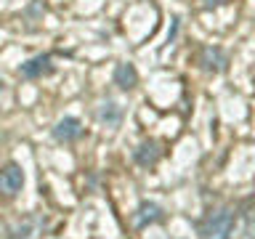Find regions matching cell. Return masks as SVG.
<instances>
[{"label": "cell", "instance_id": "4", "mask_svg": "<svg viewBox=\"0 0 255 239\" xmlns=\"http://www.w3.org/2000/svg\"><path fill=\"white\" fill-rule=\"evenodd\" d=\"M80 135H83V122H80L77 117H64L53 127V138L61 141V143H72V141H77Z\"/></svg>", "mask_w": 255, "mask_h": 239}, {"label": "cell", "instance_id": "10", "mask_svg": "<svg viewBox=\"0 0 255 239\" xmlns=\"http://www.w3.org/2000/svg\"><path fill=\"white\" fill-rule=\"evenodd\" d=\"M221 3H229V0H202V5H205V8H210V5H221Z\"/></svg>", "mask_w": 255, "mask_h": 239}, {"label": "cell", "instance_id": "1", "mask_svg": "<svg viewBox=\"0 0 255 239\" xmlns=\"http://www.w3.org/2000/svg\"><path fill=\"white\" fill-rule=\"evenodd\" d=\"M237 213L231 207H218L199 223V239H229Z\"/></svg>", "mask_w": 255, "mask_h": 239}, {"label": "cell", "instance_id": "9", "mask_svg": "<svg viewBox=\"0 0 255 239\" xmlns=\"http://www.w3.org/2000/svg\"><path fill=\"white\" fill-rule=\"evenodd\" d=\"M99 120L115 127V125H120V120H123V112H120V107L115 101H107V104H101V109H99Z\"/></svg>", "mask_w": 255, "mask_h": 239}, {"label": "cell", "instance_id": "5", "mask_svg": "<svg viewBox=\"0 0 255 239\" xmlns=\"http://www.w3.org/2000/svg\"><path fill=\"white\" fill-rule=\"evenodd\" d=\"M226 53L221 51V48H215V45H207V48H202L199 51V67H202L205 72H223L226 69Z\"/></svg>", "mask_w": 255, "mask_h": 239}, {"label": "cell", "instance_id": "6", "mask_svg": "<svg viewBox=\"0 0 255 239\" xmlns=\"http://www.w3.org/2000/svg\"><path fill=\"white\" fill-rule=\"evenodd\" d=\"M162 157V146L157 141H143L138 149H135V162L141 167H154Z\"/></svg>", "mask_w": 255, "mask_h": 239}, {"label": "cell", "instance_id": "2", "mask_svg": "<svg viewBox=\"0 0 255 239\" xmlns=\"http://www.w3.org/2000/svg\"><path fill=\"white\" fill-rule=\"evenodd\" d=\"M21 186H24V173H21L19 165L8 162V165L0 167V194L11 199L21 191Z\"/></svg>", "mask_w": 255, "mask_h": 239}, {"label": "cell", "instance_id": "3", "mask_svg": "<svg viewBox=\"0 0 255 239\" xmlns=\"http://www.w3.org/2000/svg\"><path fill=\"white\" fill-rule=\"evenodd\" d=\"M53 56L51 53H43V56H35V59H29V61H24L21 67H19V75L24 80H37V77H43V75H51L53 72Z\"/></svg>", "mask_w": 255, "mask_h": 239}, {"label": "cell", "instance_id": "8", "mask_svg": "<svg viewBox=\"0 0 255 239\" xmlns=\"http://www.w3.org/2000/svg\"><path fill=\"white\" fill-rule=\"evenodd\" d=\"M159 218H162V210H159L157 205H151V202H143L138 207V213L133 215V223H135V229H143L146 223H157Z\"/></svg>", "mask_w": 255, "mask_h": 239}, {"label": "cell", "instance_id": "7", "mask_svg": "<svg viewBox=\"0 0 255 239\" xmlns=\"http://www.w3.org/2000/svg\"><path fill=\"white\" fill-rule=\"evenodd\" d=\"M115 83L123 88V91H133L138 85V72H135L133 64H117L115 67Z\"/></svg>", "mask_w": 255, "mask_h": 239}]
</instances>
